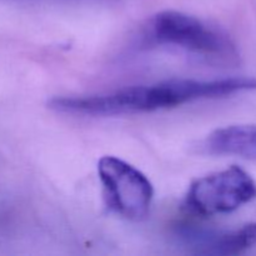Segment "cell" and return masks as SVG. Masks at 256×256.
I'll list each match as a JSON object with an SVG mask.
<instances>
[{"label": "cell", "instance_id": "3957f363", "mask_svg": "<svg viewBox=\"0 0 256 256\" xmlns=\"http://www.w3.org/2000/svg\"><path fill=\"white\" fill-rule=\"evenodd\" d=\"M256 199V182L238 165L198 178L190 184L184 206L200 216L230 214Z\"/></svg>", "mask_w": 256, "mask_h": 256}, {"label": "cell", "instance_id": "8992f818", "mask_svg": "<svg viewBox=\"0 0 256 256\" xmlns=\"http://www.w3.org/2000/svg\"><path fill=\"white\" fill-rule=\"evenodd\" d=\"M209 155H232L256 162V125H230L210 132L199 144Z\"/></svg>", "mask_w": 256, "mask_h": 256}, {"label": "cell", "instance_id": "277c9868", "mask_svg": "<svg viewBox=\"0 0 256 256\" xmlns=\"http://www.w3.org/2000/svg\"><path fill=\"white\" fill-rule=\"evenodd\" d=\"M108 209L130 222L148 218L154 198V188L140 170L116 156H102L98 162Z\"/></svg>", "mask_w": 256, "mask_h": 256}, {"label": "cell", "instance_id": "7a4b0ae2", "mask_svg": "<svg viewBox=\"0 0 256 256\" xmlns=\"http://www.w3.org/2000/svg\"><path fill=\"white\" fill-rule=\"evenodd\" d=\"M145 42L185 50L206 59L236 65L240 54L226 32L205 20L176 10H165L152 18Z\"/></svg>", "mask_w": 256, "mask_h": 256}, {"label": "cell", "instance_id": "6da1fadb", "mask_svg": "<svg viewBox=\"0 0 256 256\" xmlns=\"http://www.w3.org/2000/svg\"><path fill=\"white\" fill-rule=\"evenodd\" d=\"M252 90H256L255 78L172 79L152 85L122 88L108 94L56 96L48 102V108L70 115L118 116L172 109L198 100L220 99Z\"/></svg>", "mask_w": 256, "mask_h": 256}, {"label": "cell", "instance_id": "5b68a950", "mask_svg": "<svg viewBox=\"0 0 256 256\" xmlns=\"http://www.w3.org/2000/svg\"><path fill=\"white\" fill-rule=\"evenodd\" d=\"M174 235L188 252L196 255H239L256 245V222H249L232 230L208 229L204 226L180 224Z\"/></svg>", "mask_w": 256, "mask_h": 256}]
</instances>
